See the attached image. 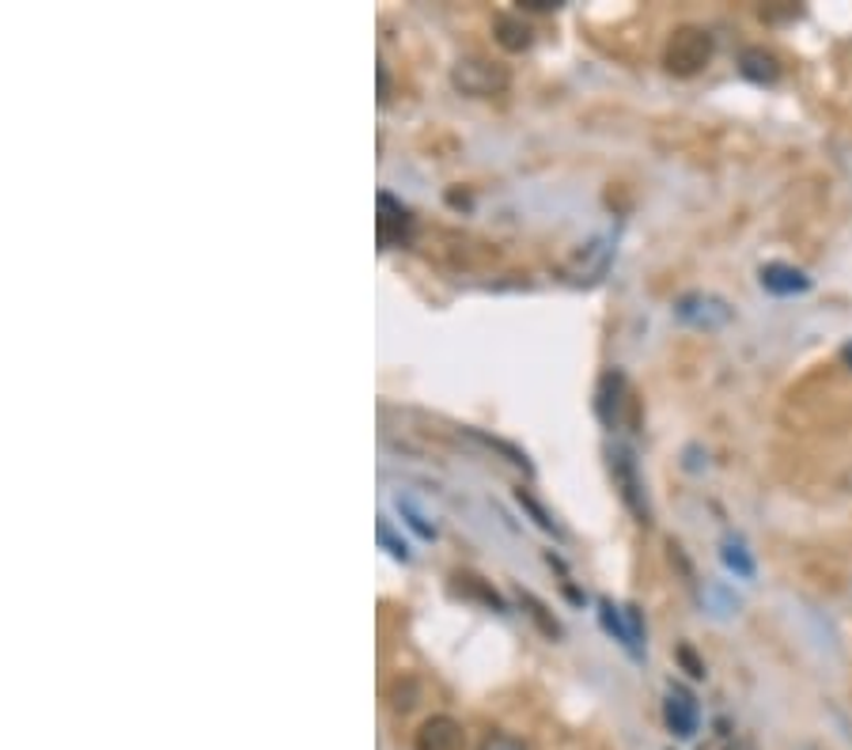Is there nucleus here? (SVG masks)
Here are the masks:
<instances>
[{"label":"nucleus","mask_w":852,"mask_h":750,"mask_svg":"<svg viewBox=\"0 0 852 750\" xmlns=\"http://www.w3.org/2000/svg\"><path fill=\"white\" fill-rule=\"evenodd\" d=\"M516 500H519V505H523V508H527V511H530V516H535V524H538V527H543V531H549V535H554V538H565V527H561V524H557V519H554V516H549V511L543 508V500H535V497H530V493H527V489H516Z\"/></svg>","instance_id":"17"},{"label":"nucleus","mask_w":852,"mask_h":750,"mask_svg":"<svg viewBox=\"0 0 852 750\" xmlns=\"http://www.w3.org/2000/svg\"><path fill=\"white\" fill-rule=\"evenodd\" d=\"M398 511H402V519L413 527L417 535L424 538V542H436V527H432V524H429V516H424V511L413 505V497H406V493H398Z\"/></svg>","instance_id":"14"},{"label":"nucleus","mask_w":852,"mask_h":750,"mask_svg":"<svg viewBox=\"0 0 852 750\" xmlns=\"http://www.w3.org/2000/svg\"><path fill=\"white\" fill-rule=\"evenodd\" d=\"M493 31H496V42H501L508 54H523V50H530V42H535V31H530V23L523 20V15H512V12L496 15Z\"/></svg>","instance_id":"11"},{"label":"nucleus","mask_w":852,"mask_h":750,"mask_svg":"<svg viewBox=\"0 0 852 750\" xmlns=\"http://www.w3.org/2000/svg\"><path fill=\"white\" fill-rule=\"evenodd\" d=\"M716 54V39L708 34L705 28H694V23H686V28H679L667 39V46H663V68H667L671 76H682V81H690V76L705 73L708 61H713Z\"/></svg>","instance_id":"1"},{"label":"nucleus","mask_w":852,"mask_h":750,"mask_svg":"<svg viewBox=\"0 0 852 750\" xmlns=\"http://www.w3.org/2000/svg\"><path fill=\"white\" fill-rule=\"evenodd\" d=\"M470 436H474L477 444L490 447V452H501L512 466H523V471L530 474V458H527V452H519L516 444H508V440H496V436H485V432H477V429H470Z\"/></svg>","instance_id":"16"},{"label":"nucleus","mask_w":852,"mask_h":750,"mask_svg":"<svg viewBox=\"0 0 852 750\" xmlns=\"http://www.w3.org/2000/svg\"><path fill=\"white\" fill-rule=\"evenodd\" d=\"M739 73L758 87H774L780 81V61L774 50L766 46H747L739 54Z\"/></svg>","instance_id":"9"},{"label":"nucleus","mask_w":852,"mask_h":750,"mask_svg":"<svg viewBox=\"0 0 852 750\" xmlns=\"http://www.w3.org/2000/svg\"><path fill=\"white\" fill-rule=\"evenodd\" d=\"M701 750H758L754 747L750 736H743V731H735L727 720H716V731L701 743Z\"/></svg>","instance_id":"13"},{"label":"nucleus","mask_w":852,"mask_h":750,"mask_svg":"<svg viewBox=\"0 0 852 750\" xmlns=\"http://www.w3.org/2000/svg\"><path fill=\"white\" fill-rule=\"evenodd\" d=\"M376 205H379V220H376V232H379V246L390 251V246L406 243L413 232V213L395 198V193L379 190L376 193Z\"/></svg>","instance_id":"5"},{"label":"nucleus","mask_w":852,"mask_h":750,"mask_svg":"<svg viewBox=\"0 0 852 750\" xmlns=\"http://www.w3.org/2000/svg\"><path fill=\"white\" fill-rule=\"evenodd\" d=\"M663 720H667V728H671L679 739H694L697 728H701V705H697V697L690 694L686 686L671 683V686H667V697H663Z\"/></svg>","instance_id":"6"},{"label":"nucleus","mask_w":852,"mask_h":750,"mask_svg":"<svg viewBox=\"0 0 852 750\" xmlns=\"http://www.w3.org/2000/svg\"><path fill=\"white\" fill-rule=\"evenodd\" d=\"M519 599H523V606H527V614L535 617L538 625H543V633H546V637H561V622H557V617H549V614H546V606L538 603V599L530 595V591H523Z\"/></svg>","instance_id":"19"},{"label":"nucleus","mask_w":852,"mask_h":750,"mask_svg":"<svg viewBox=\"0 0 852 750\" xmlns=\"http://www.w3.org/2000/svg\"><path fill=\"white\" fill-rule=\"evenodd\" d=\"M599 622H602V630L614 637L621 648L629 652V656H637V648H633V630H629V617H625V606H618L614 599H599Z\"/></svg>","instance_id":"12"},{"label":"nucleus","mask_w":852,"mask_h":750,"mask_svg":"<svg viewBox=\"0 0 852 750\" xmlns=\"http://www.w3.org/2000/svg\"><path fill=\"white\" fill-rule=\"evenodd\" d=\"M674 315H679V323L694 326V330H724L735 319L732 304L713 293H686L674 304Z\"/></svg>","instance_id":"4"},{"label":"nucleus","mask_w":852,"mask_h":750,"mask_svg":"<svg viewBox=\"0 0 852 750\" xmlns=\"http://www.w3.org/2000/svg\"><path fill=\"white\" fill-rule=\"evenodd\" d=\"M482 750H527V743L516 736H504V731H496V736H485Z\"/></svg>","instance_id":"20"},{"label":"nucleus","mask_w":852,"mask_h":750,"mask_svg":"<svg viewBox=\"0 0 852 750\" xmlns=\"http://www.w3.org/2000/svg\"><path fill=\"white\" fill-rule=\"evenodd\" d=\"M679 659H682V667H686L694 678H705V664H701V659L694 656V648H686V644H682V648H679Z\"/></svg>","instance_id":"21"},{"label":"nucleus","mask_w":852,"mask_h":750,"mask_svg":"<svg viewBox=\"0 0 852 750\" xmlns=\"http://www.w3.org/2000/svg\"><path fill=\"white\" fill-rule=\"evenodd\" d=\"M376 538H379V546L390 553V558H398V561H410V546H406V538H398L395 535V527H390V519L387 516H379V524H376Z\"/></svg>","instance_id":"18"},{"label":"nucleus","mask_w":852,"mask_h":750,"mask_svg":"<svg viewBox=\"0 0 852 750\" xmlns=\"http://www.w3.org/2000/svg\"><path fill=\"white\" fill-rule=\"evenodd\" d=\"M417 750H463V728L451 717H432L417 731Z\"/></svg>","instance_id":"10"},{"label":"nucleus","mask_w":852,"mask_h":750,"mask_svg":"<svg viewBox=\"0 0 852 750\" xmlns=\"http://www.w3.org/2000/svg\"><path fill=\"white\" fill-rule=\"evenodd\" d=\"M523 8H530V12H554V8H561L565 0H519Z\"/></svg>","instance_id":"22"},{"label":"nucleus","mask_w":852,"mask_h":750,"mask_svg":"<svg viewBox=\"0 0 852 750\" xmlns=\"http://www.w3.org/2000/svg\"><path fill=\"white\" fill-rule=\"evenodd\" d=\"M758 285L769 296H803L811 293V277L800 266H788V262H766L758 270Z\"/></svg>","instance_id":"7"},{"label":"nucleus","mask_w":852,"mask_h":750,"mask_svg":"<svg viewBox=\"0 0 852 750\" xmlns=\"http://www.w3.org/2000/svg\"><path fill=\"white\" fill-rule=\"evenodd\" d=\"M610 474H614V489L621 497V505L637 516V524H652V505H648V493H644V478H641V466H637V455L629 452L625 444H614L610 447Z\"/></svg>","instance_id":"2"},{"label":"nucleus","mask_w":852,"mask_h":750,"mask_svg":"<svg viewBox=\"0 0 852 750\" xmlns=\"http://www.w3.org/2000/svg\"><path fill=\"white\" fill-rule=\"evenodd\" d=\"M720 558H724L727 569L739 572V577H754V558L747 553V546H743V538H732V535H727Z\"/></svg>","instance_id":"15"},{"label":"nucleus","mask_w":852,"mask_h":750,"mask_svg":"<svg viewBox=\"0 0 852 750\" xmlns=\"http://www.w3.org/2000/svg\"><path fill=\"white\" fill-rule=\"evenodd\" d=\"M451 84L459 87L470 99H493V95L508 92L512 84V73L496 61H485V57H466L451 68Z\"/></svg>","instance_id":"3"},{"label":"nucleus","mask_w":852,"mask_h":750,"mask_svg":"<svg viewBox=\"0 0 852 750\" xmlns=\"http://www.w3.org/2000/svg\"><path fill=\"white\" fill-rule=\"evenodd\" d=\"M841 365L852 368V341H845V346H841Z\"/></svg>","instance_id":"23"},{"label":"nucleus","mask_w":852,"mask_h":750,"mask_svg":"<svg viewBox=\"0 0 852 750\" xmlns=\"http://www.w3.org/2000/svg\"><path fill=\"white\" fill-rule=\"evenodd\" d=\"M621 405H625V376L618 368H610V372H602L599 391H595V413H599V421L607 429H618Z\"/></svg>","instance_id":"8"}]
</instances>
